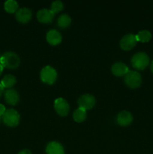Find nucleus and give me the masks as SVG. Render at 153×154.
<instances>
[{
  "label": "nucleus",
  "instance_id": "nucleus-2",
  "mask_svg": "<svg viewBox=\"0 0 153 154\" xmlns=\"http://www.w3.org/2000/svg\"><path fill=\"white\" fill-rule=\"evenodd\" d=\"M149 63L148 56L144 52H139L132 57L131 64L134 69L137 70H143L148 66Z\"/></svg>",
  "mask_w": 153,
  "mask_h": 154
},
{
  "label": "nucleus",
  "instance_id": "nucleus-4",
  "mask_svg": "<svg viewBox=\"0 0 153 154\" xmlns=\"http://www.w3.org/2000/svg\"><path fill=\"white\" fill-rule=\"evenodd\" d=\"M40 79L45 84L52 85L57 79L56 71L50 66H45L40 72Z\"/></svg>",
  "mask_w": 153,
  "mask_h": 154
},
{
  "label": "nucleus",
  "instance_id": "nucleus-27",
  "mask_svg": "<svg viewBox=\"0 0 153 154\" xmlns=\"http://www.w3.org/2000/svg\"><path fill=\"white\" fill-rule=\"evenodd\" d=\"M0 58H1V56H0Z\"/></svg>",
  "mask_w": 153,
  "mask_h": 154
},
{
  "label": "nucleus",
  "instance_id": "nucleus-1",
  "mask_svg": "<svg viewBox=\"0 0 153 154\" xmlns=\"http://www.w3.org/2000/svg\"><path fill=\"white\" fill-rule=\"evenodd\" d=\"M20 63V57H18L17 54L11 51L5 52L0 58V64L3 67L8 68V69H16L19 66Z\"/></svg>",
  "mask_w": 153,
  "mask_h": 154
},
{
  "label": "nucleus",
  "instance_id": "nucleus-20",
  "mask_svg": "<svg viewBox=\"0 0 153 154\" xmlns=\"http://www.w3.org/2000/svg\"><path fill=\"white\" fill-rule=\"evenodd\" d=\"M136 38L137 42H148L152 38V34L148 30H142L138 32L136 35Z\"/></svg>",
  "mask_w": 153,
  "mask_h": 154
},
{
  "label": "nucleus",
  "instance_id": "nucleus-14",
  "mask_svg": "<svg viewBox=\"0 0 153 154\" xmlns=\"http://www.w3.org/2000/svg\"><path fill=\"white\" fill-rule=\"evenodd\" d=\"M46 41L51 45H57L61 43L62 35L58 31L51 29L46 34Z\"/></svg>",
  "mask_w": 153,
  "mask_h": 154
},
{
  "label": "nucleus",
  "instance_id": "nucleus-10",
  "mask_svg": "<svg viewBox=\"0 0 153 154\" xmlns=\"http://www.w3.org/2000/svg\"><path fill=\"white\" fill-rule=\"evenodd\" d=\"M32 14L31 10L27 8H22L18 9L15 15L16 20L22 23H28L32 19Z\"/></svg>",
  "mask_w": 153,
  "mask_h": 154
},
{
  "label": "nucleus",
  "instance_id": "nucleus-19",
  "mask_svg": "<svg viewBox=\"0 0 153 154\" xmlns=\"http://www.w3.org/2000/svg\"><path fill=\"white\" fill-rule=\"evenodd\" d=\"M18 6V3L14 0H8L4 2V10L8 13H14L17 11Z\"/></svg>",
  "mask_w": 153,
  "mask_h": 154
},
{
  "label": "nucleus",
  "instance_id": "nucleus-9",
  "mask_svg": "<svg viewBox=\"0 0 153 154\" xmlns=\"http://www.w3.org/2000/svg\"><path fill=\"white\" fill-rule=\"evenodd\" d=\"M55 14L50 9H41L37 13V18L42 23H50L53 20Z\"/></svg>",
  "mask_w": 153,
  "mask_h": 154
},
{
  "label": "nucleus",
  "instance_id": "nucleus-6",
  "mask_svg": "<svg viewBox=\"0 0 153 154\" xmlns=\"http://www.w3.org/2000/svg\"><path fill=\"white\" fill-rule=\"evenodd\" d=\"M95 105V99L92 95L85 94L81 96L78 99V106L80 108L87 111L93 108Z\"/></svg>",
  "mask_w": 153,
  "mask_h": 154
},
{
  "label": "nucleus",
  "instance_id": "nucleus-12",
  "mask_svg": "<svg viewBox=\"0 0 153 154\" xmlns=\"http://www.w3.org/2000/svg\"><path fill=\"white\" fill-rule=\"evenodd\" d=\"M133 120V117L131 114L128 111H122L118 114L116 118L117 123L122 126H127L131 123Z\"/></svg>",
  "mask_w": 153,
  "mask_h": 154
},
{
  "label": "nucleus",
  "instance_id": "nucleus-18",
  "mask_svg": "<svg viewBox=\"0 0 153 154\" xmlns=\"http://www.w3.org/2000/svg\"><path fill=\"white\" fill-rule=\"evenodd\" d=\"M70 23H71V19L66 14H62L61 16H59V17L58 18V20H57L58 26L62 29H65L68 27L70 26Z\"/></svg>",
  "mask_w": 153,
  "mask_h": 154
},
{
  "label": "nucleus",
  "instance_id": "nucleus-22",
  "mask_svg": "<svg viewBox=\"0 0 153 154\" xmlns=\"http://www.w3.org/2000/svg\"><path fill=\"white\" fill-rule=\"evenodd\" d=\"M5 111H6V110H5V107H4V105L0 104V117L4 115V114Z\"/></svg>",
  "mask_w": 153,
  "mask_h": 154
},
{
  "label": "nucleus",
  "instance_id": "nucleus-11",
  "mask_svg": "<svg viewBox=\"0 0 153 154\" xmlns=\"http://www.w3.org/2000/svg\"><path fill=\"white\" fill-rule=\"evenodd\" d=\"M4 99L10 105H16L19 102L20 96L17 92L14 89H8L4 92Z\"/></svg>",
  "mask_w": 153,
  "mask_h": 154
},
{
  "label": "nucleus",
  "instance_id": "nucleus-3",
  "mask_svg": "<svg viewBox=\"0 0 153 154\" xmlns=\"http://www.w3.org/2000/svg\"><path fill=\"white\" fill-rule=\"evenodd\" d=\"M20 120V114L16 110L8 109L4 112V115L2 116L3 123L8 126L10 127H15L18 126Z\"/></svg>",
  "mask_w": 153,
  "mask_h": 154
},
{
  "label": "nucleus",
  "instance_id": "nucleus-21",
  "mask_svg": "<svg viewBox=\"0 0 153 154\" xmlns=\"http://www.w3.org/2000/svg\"><path fill=\"white\" fill-rule=\"evenodd\" d=\"M63 8H64V5H63L62 2L61 1L57 0V1L53 2L51 4L50 10L52 11L54 14L58 13V12H60L61 11H62Z\"/></svg>",
  "mask_w": 153,
  "mask_h": 154
},
{
  "label": "nucleus",
  "instance_id": "nucleus-16",
  "mask_svg": "<svg viewBox=\"0 0 153 154\" xmlns=\"http://www.w3.org/2000/svg\"><path fill=\"white\" fill-rule=\"evenodd\" d=\"M16 82V78L12 75H7L2 78L1 84L4 88H10L14 87Z\"/></svg>",
  "mask_w": 153,
  "mask_h": 154
},
{
  "label": "nucleus",
  "instance_id": "nucleus-5",
  "mask_svg": "<svg viewBox=\"0 0 153 154\" xmlns=\"http://www.w3.org/2000/svg\"><path fill=\"white\" fill-rule=\"evenodd\" d=\"M124 82L126 85L130 88H137L141 85V82H142L140 74L135 71H129L124 77Z\"/></svg>",
  "mask_w": 153,
  "mask_h": 154
},
{
  "label": "nucleus",
  "instance_id": "nucleus-13",
  "mask_svg": "<svg viewBox=\"0 0 153 154\" xmlns=\"http://www.w3.org/2000/svg\"><path fill=\"white\" fill-rule=\"evenodd\" d=\"M112 73L117 77L125 76L129 72V69L125 64L122 63H116L113 64L111 68Z\"/></svg>",
  "mask_w": 153,
  "mask_h": 154
},
{
  "label": "nucleus",
  "instance_id": "nucleus-25",
  "mask_svg": "<svg viewBox=\"0 0 153 154\" xmlns=\"http://www.w3.org/2000/svg\"><path fill=\"white\" fill-rule=\"evenodd\" d=\"M3 69H4V67H3L2 66L1 64H0V75H2V73L3 72Z\"/></svg>",
  "mask_w": 153,
  "mask_h": 154
},
{
  "label": "nucleus",
  "instance_id": "nucleus-8",
  "mask_svg": "<svg viewBox=\"0 0 153 154\" xmlns=\"http://www.w3.org/2000/svg\"><path fill=\"white\" fill-rule=\"evenodd\" d=\"M137 40L136 35L133 34H128L124 35L120 41V47L124 51H130L136 45Z\"/></svg>",
  "mask_w": 153,
  "mask_h": 154
},
{
  "label": "nucleus",
  "instance_id": "nucleus-17",
  "mask_svg": "<svg viewBox=\"0 0 153 154\" xmlns=\"http://www.w3.org/2000/svg\"><path fill=\"white\" fill-rule=\"evenodd\" d=\"M73 118L77 123H82L86 119V111L82 108H77L74 111Z\"/></svg>",
  "mask_w": 153,
  "mask_h": 154
},
{
  "label": "nucleus",
  "instance_id": "nucleus-7",
  "mask_svg": "<svg viewBox=\"0 0 153 154\" xmlns=\"http://www.w3.org/2000/svg\"><path fill=\"white\" fill-rule=\"evenodd\" d=\"M54 108L57 114L62 117L67 116L69 112V110H70L68 103L65 99H62V98H58V99H56L55 102H54Z\"/></svg>",
  "mask_w": 153,
  "mask_h": 154
},
{
  "label": "nucleus",
  "instance_id": "nucleus-23",
  "mask_svg": "<svg viewBox=\"0 0 153 154\" xmlns=\"http://www.w3.org/2000/svg\"><path fill=\"white\" fill-rule=\"evenodd\" d=\"M18 154H32V153H31V151L28 150H22V151L20 152Z\"/></svg>",
  "mask_w": 153,
  "mask_h": 154
},
{
  "label": "nucleus",
  "instance_id": "nucleus-15",
  "mask_svg": "<svg viewBox=\"0 0 153 154\" xmlns=\"http://www.w3.org/2000/svg\"><path fill=\"white\" fill-rule=\"evenodd\" d=\"M46 154H64V151L61 144L56 141H52L46 146Z\"/></svg>",
  "mask_w": 153,
  "mask_h": 154
},
{
  "label": "nucleus",
  "instance_id": "nucleus-24",
  "mask_svg": "<svg viewBox=\"0 0 153 154\" xmlns=\"http://www.w3.org/2000/svg\"><path fill=\"white\" fill-rule=\"evenodd\" d=\"M3 92H4V87H3L2 85L0 84V97H1V96L2 95Z\"/></svg>",
  "mask_w": 153,
  "mask_h": 154
},
{
  "label": "nucleus",
  "instance_id": "nucleus-26",
  "mask_svg": "<svg viewBox=\"0 0 153 154\" xmlns=\"http://www.w3.org/2000/svg\"><path fill=\"white\" fill-rule=\"evenodd\" d=\"M150 69H151L152 72L153 73V60H152V63H151V66H150Z\"/></svg>",
  "mask_w": 153,
  "mask_h": 154
}]
</instances>
